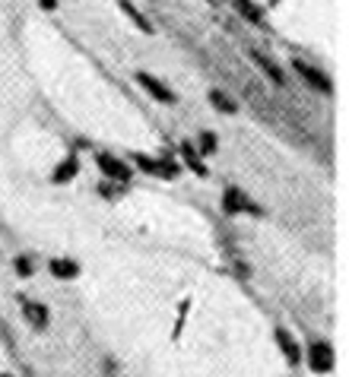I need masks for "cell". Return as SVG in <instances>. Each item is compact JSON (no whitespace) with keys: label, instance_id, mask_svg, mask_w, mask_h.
Segmentation results:
<instances>
[{"label":"cell","instance_id":"3","mask_svg":"<svg viewBox=\"0 0 349 377\" xmlns=\"http://www.w3.org/2000/svg\"><path fill=\"white\" fill-rule=\"evenodd\" d=\"M133 80H137V86H140L150 99H156V102H162V105H174L178 102V95L172 92V86H168L166 80H159V76H153V73H146V70H137L133 73Z\"/></svg>","mask_w":349,"mask_h":377},{"label":"cell","instance_id":"19","mask_svg":"<svg viewBox=\"0 0 349 377\" xmlns=\"http://www.w3.org/2000/svg\"><path fill=\"white\" fill-rule=\"evenodd\" d=\"M0 377H13V374H0Z\"/></svg>","mask_w":349,"mask_h":377},{"label":"cell","instance_id":"14","mask_svg":"<svg viewBox=\"0 0 349 377\" xmlns=\"http://www.w3.org/2000/svg\"><path fill=\"white\" fill-rule=\"evenodd\" d=\"M48 270H51V276L54 279H76L80 276V263L76 260H70V257H54V260L48 263Z\"/></svg>","mask_w":349,"mask_h":377},{"label":"cell","instance_id":"17","mask_svg":"<svg viewBox=\"0 0 349 377\" xmlns=\"http://www.w3.org/2000/svg\"><path fill=\"white\" fill-rule=\"evenodd\" d=\"M35 254H19L16 260H13V273H16L19 279H29V276H35Z\"/></svg>","mask_w":349,"mask_h":377},{"label":"cell","instance_id":"13","mask_svg":"<svg viewBox=\"0 0 349 377\" xmlns=\"http://www.w3.org/2000/svg\"><path fill=\"white\" fill-rule=\"evenodd\" d=\"M232 7L238 10V16L251 25H264V7L254 0H232Z\"/></svg>","mask_w":349,"mask_h":377},{"label":"cell","instance_id":"12","mask_svg":"<svg viewBox=\"0 0 349 377\" xmlns=\"http://www.w3.org/2000/svg\"><path fill=\"white\" fill-rule=\"evenodd\" d=\"M23 314H25V320H29L35 330H45L51 323V311L45 308L42 301H25L23 304Z\"/></svg>","mask_w":349,"mask_h":377},{"label":"cell","instance_id":"8","mask_svg":"<svg viewBox=\"0 0 349 377\" xmlns=\"http://www.w3.org/2000/svg\"><path fill=\"white\" fill-rule=\"evenodd\" d=\"M273 336H276V345H280V352L286 355V361H289L292 368H295V365H299V361H302L299 339L292 336V333H289V330H286V327H276V333H273Z\"/></svg>","mask_w":349,"mask_h":377},{"label":"cell","instance_id":"2","mask_svg":"<svg viewBox=\"0 0 349 377\" xmlns=\"http://www.w3.org/2000/svg\"><path fill=\"white\" fill-rule=\"evenodd\" d=\"M223 213L225 216H254V219H260L264 216V209H260L254 200L245 194L241 187H225L223 194Z\"/></svg>","mask_w":349,"mask_h":377},{"label":"cell","instance_id":"1","mask_svg":"<svg viewBox=\"0 0 349 377\" xmlns=\"http://www.w3.org/2000/svg\"><path fill=\"white\" fill-rule=\"evenodd\" d=\"M131 162L137 165L140 172L153 174V178H162V181H172V178H178V174H181V165L174 162V159H168V156L153 159V156H146V152H133Z\"/></svg>","mask_w":349,"mask_h":377},{"label":"cell","instance_id":"20","mask_svg":"<svg viewBox=\"0 0 349 377\" xmlns=\"http://www.w3.org/2000/svg\"><path fill=\"white\" fill-rule=\"evenodd\" d=\"M207 3H216V0H207Z\"/></svg>","mask_w":349,"mask_h":377},{"label":"cell","instance_id":"7","mask_svg":"<svg viewBox=\"0 0 349 377\" xmlns=\"http://www.w3.org/2000/svg\"><path fill=\"white\" fill-rule=\"evenodd\" d=\"M178 156H181V165H188L197 178H207V165H203V156L194 149V139H181L178 143Z\"/></svg>","mask_w":349,"mask_h":377},{"label":"cell","instance_id":"15","mask_svg":"<svg viewBox=\"0 0 349 377\" xmlns=\"http://www.w3.org/2000/svg\"><path fill=\"white\" fill-rule=\"evenodd\" d=\"M207 99H210V105L216 108L219 115H238V102H235L225 89H210Z\"/></svg>","mask_w":349,"mask_h":377},{"label":"cell","instance_id":"6","mask_svg":"<svg viewBox=\"0 0 349 377\" xmlns=\"http://www.w3.org/2000/svg\"><path fill=\"white\" fill-rule=\"evenodd\" d=\"M292 70H295V73L302 76V80L308 82V86H311V89H317V92H324V95H330L333 92V82H330V76L327 73H321V70H317V67H311V64H305V60H292Z\"/></svg>","mask_w":349,"mask_h":377},{"label":"cell","instance_id":"9","mask_svg":"<svg viewBox=\"0 0 349 377\" xmlns=\"http://www.w3.org/2000/svg\"><path fill=\"white\" fill-rule=\"evenodd\" d=\"M248 54H251V60H254V64H258L260 70L270 76V82H273V86H283V82H286V73L280 70V64H276L270 54H264V51H258V48H251Z\"/></svg>","mask_w":349,"mask_h":377},{"label":"cell","instance_id":"18","mask_svg":"<svg viewBox=\"0 0 349 377\" xmlns=\"http://www.w3.org/2000/svg\"><path fill=\"white\" fill-rule=\"evenodd\" d=\"M58 3H60V0H38V7H42L45 13H54V10H58Z\"/></svg>","mask_w":349,"mask_h":377},{"label":"cell","instance_id":"16","mask_svg":"<svg viewBox=\"0 0 349 377\" xmlns=\"http://www.w3.org/2000/svg\"><path fill=\"white\" fill-rule=\"evenodd\" d=\"M194 149H197L200 156H213V152L219 149L216 133H213V130H200V137H197V143H194Z\"/></svg>","mask_w":349,"mask_h":377},{"label":"cell","instance_id":"5","mask_svg":"<svg viewBox=\"0 0 349 377\" xmlns=\"http://www.w3.org/2000/svg\"><path fill=\"white\" fill-rule=\"evenodd\" d=\"M333 361H337V352H333V345L327 339L308 343V368H311V374H330Z\"/></svg>","mask_w":349,"mask_h":377},{"label":"cell","instance_id":"10","mask_svg":"<svg viewBox=\"0 0 349 377\" xmlns=\"http://www.w3.org/2000/svg\"><path fill=\"white\" fill-rule=\"evenodd\" d=\"M117 7H121V13H124V16L131 19V23L137 25V29H140L143 35H153V32H156V25H153L150 19L143 16V10L137 7V3H133V0H117Z\"/></svg>","mask_w":349,"mask_h":377},{"label":"cell","instance_id":"4","mask_svg":"<svg viewBox=\"0 0 349 377\" xmlns=\"http://www.w3.org/2000/svg\"><path fill=\"white\" fill-rule=\"evenodd\" d=\"M95 165L105 174V181H115V184H127L133 178V165H127L124 159H117L115 152H95Z\"/></svg>","mask_w":349,"mask_h":377},{"label":"cell","instance_id":"11","mask_svg":"<svg viewBox=\"0 0 349 377\" xmlns=\"http://www.w3.org/2000/svg\"><path fill=\"white\" fill-rule=\"evenodd\" d=\"M76 174H80V156H76V152H70V156L60 159L58 168L51 172V184H67V181H74Z\"/></svg>","mask_w":349,"mask_h":377}]
</instances>
